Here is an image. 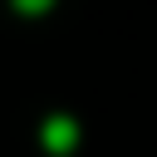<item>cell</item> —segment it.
<instances>
[{
    "label": "cell",
    "instance_id": "1",
    "mask_svg": "<svg viewBox=\"0 0 157 157\" xmlns=\"http://www.w3.org/2000/svg\"><path fill=\"white\" fill-rule=\"evenodd\" d=\"M44 142H49L54 152H64V147L74 142V123H69V118H49V128H44Z\"/></svg>",
    "mask_w": 157,
    "mask_h": 157
},
{
    "label": "cell",
    "instance_id": "2",
    "mask_svg": "<svg viewBox=\"0 0 157 157\" xmlns=\"http://www.w3.org/2000/svg\"><path fill=\"white\" fill-rule=\"evenodd\" d=\"M15 5H20V10H29V15H34V10H44V5H49V0H15Z\"/></svg>",
    "mask_w": 157,
    "mask_h": 157
}]
</instances>
